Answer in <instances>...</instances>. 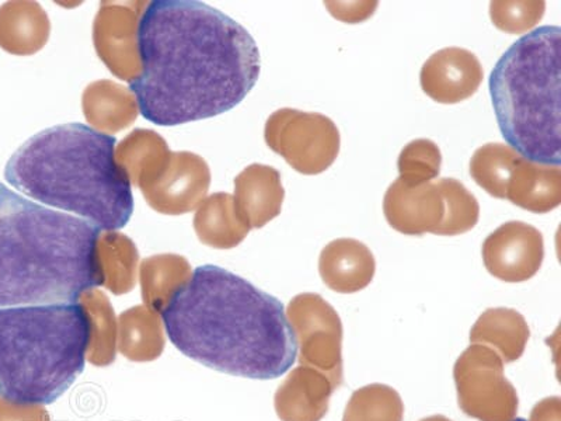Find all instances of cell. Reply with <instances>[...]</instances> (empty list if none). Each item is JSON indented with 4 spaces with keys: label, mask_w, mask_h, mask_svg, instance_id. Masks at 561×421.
Instances as JSON below:
<instances>
[{
    "label": "cell",
    "mask_w": 561,
    "mask_h": 421,
    "mask_svg": "<svg viewBox=\"0 0 561 421\" xmlns=\"http://www.w3.org/2000/svg\"><path fill=\"white\" fill-rule=\"evenodd\" d=\"M142 70L129 82L140 115L159 127L202 122L243 102L262 72L253 35L198 0H153L139 19Z\"/></svg>",
    "instance_id": "cell-1"
},
{
    "label": "cell",
    "mask_w": 561,
    "mask_h": 421,
    "mask_svg": "<svg viewBox=\"0 0 561 421\" xmlns=\"http://www.w3.org/2000/svg\"><path fill=\"white\" fill-rule=\"evenodd\" d=\"M162 320L175 349L219 373L275 379L297 360L298 339L283 303L218 265L195 269Z\"/></svg>",
    "instance_id": "cell-2"
},
{
    "label": "cell",
    "mask_w": 561,
    "mask_h": 421,
    "mask_svg": "<svg viewBox=\"0 0 561 421\" xmlns=\"http://www.w3.org/2000/svg\"><path fill=\"white\" fill-rule=\"evenodd\" d=\"M100 230L0 183V308L73 304L104 284Z\"/></svg>",
    "instance_id": "cell-3"
},
{
    "label": "cell",
    "mask_w": 561,
    "mask_h": 421,
    "mask_svg": "<svg viewBox=\"0 0 561 421\" xmlns=\"http://www.w3.org/2000/svg\"><path fill=\"white\" fill-rule=\"evenodd\" d=\"M117 139L88 124H59L35 134L9 159L4 179L44 207L77 215L104 232L133 218L127 170L115 160Z\"/></svg>",
    "instance_id": "cell-4"
},
{
    "label": "cell",
    "mask_w": 561,
    "mask_h": 421,
    "mask_svg": "<svg viewBox=\"0 0 561 421\" xmlns=\"http://www.w3.org/2000/svg\"><path fill=\"white\" fill-rule=\"evenodd\" d=\"M92 335L78 303L0 308V398L57 402L83 373Z\"/></svg>",
    "instance_id": "cell-5"
},
{
    "label": "cell",
    "mask_w": 561,
    "mask_h": 421,
    "mask_svg": "<svg viewBox=\"0 0 561 421\" xmlns=\"http://www.w3.org/2000/svg\"><path fill=\"white\" fill-rule=\"evenodd\" d=\"M560 27L535 29L511 45L489 80L504 139L545 167H560Z\"/></svg>",
    "instance_id": "cell-6"
},
{
    "label": "cell",
    "mask_w": 561,
    "mask_h": 421,
    "mask_svg": "<svg viewBox=\"0 0 561 421\" xmlns=\"http://www.w3.org/2000/svg\"><path fill=\"white\" fill-rule=\"evenodd\" d=\"M454 377L460 409L482 421H511L518 395L504 377L503 360L482 344L470 345L456 361Z\"/></svg>",
    "instance_id": "cell-7"
},
{
    "label": "cell",
    "mask_w": 561,
    "mask_h": 421,
    "mask_svg": "<svg viewBox=\"0 0 561 421\" xmlns=\"http://www.w3.org/2000/svg\"><path fill=\"white\" fill-rule=\"evenodd\" d=\"M268 143L299 173L325 172L340 152V132L328 115L283 110L268 123Z\"/></svg>",
    "instance_id": "cell-8"
},
{
    "label": "cell",
    "mask_w": 561,
    "mask_h": 421,
    "mask_svg": "<svg viewBox=\"0 0 561 421\" xmlns=\"http://www.w3.org/2000/svg\"><path fill=\"white\" fill-rule=\"evenodd\" d=\"M288 320L300 343L299 363L328 374L335 389L343 385V325L319 294H302L289 304Z\"/></svg>",
    "instance_id": "cell-9"
},
{
    "label": "cell",
    "mask_w": 561,
    "mask_h": 421,
    "mask_svg": "<svg viewBox=\"0 0 561 421\" xmlns=\"http://www.w3.org/2000/svg\"><path fill=\"white\" fill-rule=\"evenodd\" d=\"M543 235L533 225L511 220L489 235L483 243L485 269L505 283H524L542 268Z\"/></svg>",
    "instance_id": "cell-10"
},
{
    "label": "cell",
    "mask_w": 561,
    "mask_h": 421,
    "mask_svg": "<svg viewBox=\"0 0 561 421\" xmlns=\"http://www.w3.org/2000/svg\"><path fill=\"white\" fill-rule=\"evenodd\" d=\"M383 214L400 234L438 235L447 217V204L438 182L408 185L398 179L385 194Z\"/></svg>",
    "instance_id": "cell-11"
},
{
    "label": "cell",
    "mask_w": 561,
    "mask_h": 421,
    "mask_svg": "<svg viewBox=\"0 0 561 421\" xmlns=\"http://www.w3.org/2000/svg\"><path fill=\"white\" fill-rule=\"evenodd\" d=\"M483 67L472 52L459 47L439 49L425 61L420 73L424 93L440 104H458L478 92Z\"/></svg>",
    "instance_id": "cell-12"
},
{
    "label": "cell",
    "mask_w": 561,
    "mask_h": 421,
    "mask_svg": "<svg viewBox=\"0 0 561 421\" xmlns=\"http://www.w3.org/2000/svg\"><path fill=\"white\" fill-rule=\"evenodd\" d=\"M377 262L367 244L355 239H337L320 253L319 273L330 289L354 294L373 283Z\"/></svg>",
    "instance_id": "cell-13"
},
{
    "label": "cell",
    "mask_w": 561,
    "mask_h": 421,
    "mask_svg": "<svg viewBox=\"0 0 561 421\" xmlns=\"http://www.w3.org/2000/svg\"><path fill=\"white\" fill-rule=\"evenodd\" d=\"M334 390L328 375L302 365L279 386L275 409L283 421H320L328 413Z\"/></svg>",
    "instance_id": "cell-14"
},
{
    "label": "cell",
    "mask_w": 561,
    "mask_h": 421,
    "mask_svg": "<svg viewBox=\"0 0 561 421\" xmlns=\"http://www.w3.org/2000/svg\"><path fill=\"white\" fill-rule=\"evenodd\" d=\"M505 198L535 214L550 213L561 204V169L520 159L511 174Z\"/></svg>",
    "instance_id": "cell-15"
},
{
    "label": "cell",
    "mask_w": 561,
    "mask_h": 421,
    "mask_svg": "<svg viewBox=\"0 0 561 421\" xmlns=\"http://www.w3.org/2000/svg\"><path fill=\"white\" fill-rule=\"evenodd\" d=\"M528 323L514 309L495 308L485 310L470 332V342L494 345L503 354L505 363L523 357L529 340Z\"/></svg>",
    "instance_id": "cell-16"
},
{
    "label": "cell",
    "mask_w": 561,
    "mask_h": 421,
    "mask_svg": "<svg viewBox=\"0 0 561 421\" xmlns=\"http://www.w3.org/2000/svg\"><path fill=\"white\" fill-rule=\"evenodd\" d=\"M520 159L523 157L507 145H483L470 160V175L491 197L504 200L511 174Z\"/></svg>",
    "instance_id": "cell-17"
},
{
    "label": "cell",
    "mask_w": 561,
    "mask_h": 421,
    "mask_svg": "<svg viewBox=\"0 0 561 421\" xmlns=\"http://www.w3.org/2000/svg\"><path fill=\"white\" fill-rule=\"evenodd\" d=\"M404 406L390 386L374 384L355 390L343 421H403Z\"/></svg>",
    "instance_id": "cell-18"
},
{
    "label": "cell",
    "mask_w": 561,
    "mask_h": 421,
    "mask_svg": "<svg viewBox=\"0 0 561 421\" xmlns=\"http://www.w3.org/2000/svg\"><path fill=\"white\" fill-rule=\"evenodd\" d=\"M438 183L447 204V217L438 235L456 237L472 230L480 217L478 200L458 180L440 179Z\"/></svg>",
    "instance_id": "cell-19"
},
{
    "label": "cell",
    "mask_w": 561,
    "mask_h": 421,
    "mask_svg": "<svg viewBox=\"0 0 561 421\" xmlns=\"http://www.w3.org/2000/svg\"><path fill=\"white\" fill-rule=\"evenodd\" d=\"M443 164L438 145L430 139H415L405 145L398 160L400 180L408 185L430 183L437 179Z\"/></svg>",
    "instance_id": "cell-20"
},
{
    "label": "cell",
    "mask_w": 561,
    "mask_h": 421,
    "mask_svg": "<svg viewBox=\"0 0 561 421\" xmlns=\"http://www.w3.org/2000/svg\"><path fill=\"white\" fill-rule=\"evenodd\" d=\"M545 2H491L490 16L501 32L520 34L542 20Z\"/></svg>",
    "instance_id": "cell-21"
},
{
    "label": "cell",
    "mask_w": 561,
    "mask_h": 421,
    "mask_svg": "<svg viewBox=\"0 0 561 421\" xmlns=\"http://www.w3.org/2000/svg\"><path fill=\"white\" fill-rule=\"evenodd\" d=\"M0 421H49L42 405H18L0 398Z\"/></svg>",
    "instance_id": "cell-22"
},
{
    "label": "cell",
    "mask_w": 561,
    "mask_h": 421,
    "mask_svg": "<svg viewBox=\"0 0 561 421\" xmlns=\"http://www.w3.org/2000/svg\"><path fill=\"white\" fill-rule=\"evenodd\" d=\"M560 399L549 398L535 406L530 421H560Z\"/></svg>",
    "instance_id": "cell-23"
},
{
    "label": "cell",
    "mask_w": 561,
    "mask_h": 421,
    "mask_svg": "<svg viewBox=\"0 0 561 421\" xmlns=\"http://www.w3.org/2000/svg\"><path fill=\"white\" fill-rule=\"evenodd\" d=\"M421 421H453V420L445 418V416H431V418L423 419Z\"/></svg>",
    "instance_id": "cell-24"
},
{
    "label": "cell",
    "mask_w": 561,
    "mask_h": 421,
    "mask_svg": "<svg viewBox=\"0 0 561 421\" xmlns=\"http://www.w3.org/2000/svg\"><path fill=\"white\" fill-rule=\"evenodd\" d=\"M511 421H528V420H525V419H520V418H518V419L511 420Z\"/></svg>",
    "instance_id": "cell-25"
}]
</instances>
